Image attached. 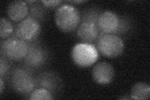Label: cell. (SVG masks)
<instances>
[{"mask_svg":"<svg viewBox=\"0 0 150 100\" xmlns=\"http://www.w3.org/2000/svg\"><path fill=\"white\" fill-rule=\"evenodd\" d=\"M92 77L94 81L98 84H108L114 79V68L106 62H100L94 66L92 70Z\"/></svg>","mask_w":150,"mask_h":100,"instance_id":"9c48e42d","label":"cell"},{"mask_svg":"<svg viewBox=\"0 0 150 100\" xmlns=\"http://www.w3.org/2000/svg\"><path fill=\"white\" fill-rule=\"evenodd\" d=\"M100 13L99 11H96L95 10V9H90L88 11L85 12L84 15H83V20L84 21H90L95 23L97 24V20L99 15H100Z\"/></svg>","mask_w":150,"mask_h":100,"instance_id":"e0dca14e","label":"cell"},{"mask_svg":"<svg viewBox=\"0 0 150 100\" xmlns=\"http://www.w3.org/2000/svg\"><path fill=\"white\" fill-rule=\"evenodd\" d=\"M36 1H26V3H30V4H32V3H36Z\"/></svg>","mask_w":150,"mask_h":100,"instance_id":"7402d4cb","label":"cell"},{"mask_svg":"<svg viewBox=\"0 0 150 100\" xmlns=\"http://www.w3.org/2000/svg\"><path fill=\"white\" fill-rule=\"evenodd\" d=\"M131 98L133 99H148L150 96V87L149 84L139 82L136 83L131 89Z\"/></svg>","mask_w":150,"mask_h":100,"instance_id":"7c38bea8","label":"cell"},{"mask_svg":"<svg viewBox=\"0 0 150 100\" xmlns=\"http://www.w3.org/2000/svg\"><path fill=\"white\" fill-rule=\"evenodd\" d=\"M77 36L83 43L91 44L98 39L100 31L96 23L84 21L78 28Z\"/></svg>","mask_w":150,"mask_h":100,"instance_id":"30bf717a","label":"cell"},{"mask_svg":"<svg viewBox=\"0 0 150 100\" xmlns=\"http://www.w3.org/2000/svg\"><path fill=\"white\" fill-rule=\"evenodd\" d=\"M62 1H41L43 5L48 8H54L62 4Z\"/></svg>","mask_w":150,"mask_h":100,"instance_id":"d6986e66","label":"cell"},{"mask_svg":"<svg viewBox=\"0 0 150 100\" xmlns=\"http://www.w3.org/2000/svg\"><path fill=\"white\" fill-rule=\"evenodd\" d=\"M70 3H75V4H81L86 2V1H81V0H79V1H69Z\"/></svg>","mask_w":150,"mask_h":100,"instance_id":"44dd1931","label":"cell"},{"mask_svg":"<svg viewBox=\"0 0 150 100\" xmlns=\"http://www.w3.org/2000/svg\"><path fill=\"white\" fill-rule=\"evenodd\" d=\"M30 16L35 18L36 20H40L43 19L45 16L44 9L39 4H33L30 8Z\"/></svg>","mask_w":150,"mask_h":100,"instance_id":"2e32d148","label":"cell"},{"mask_svg":"<svg viewBox=\"0 0 150 100\" xmlns=\"http://www.w3.org/2000/svg\"><path fill=\"white\" fill-rule=\"evenodd\" d=\"M96 48L103 56L113 58L120 56L124 51L125 45L120 37L115 34H101L96 43Z\"/></svg>","mask_w":150,"mask_h":100,"instance_id":"7a4b0ae2","label":"cell"},{"mask_svg":"<svg viewBox=\"0 0 150 100\" xmlns=\"http://www.w3.org/2000/svg\"><path fill=\"white\" fill-rule=\"evenodd\" d=\"M9 68V66L5 58H1V60H0V75H1V78L6 74Z\"/></svg>","mask_w":150,"mask_h":100,"instance_id":"ac0fdd59","label":"cell"},{"mask_svg":"<svg viewBox=\"0 0 150 100\" xmlns=\"http://www.w3.org/2000/svg\"><path fill=\"white\" fill-rule=\"evenodd\" d=\"M3 90H4V83H3L2 78H1V79H0V93L2 94Z\"/></svg>","mask_w":150,"mask_h":100,"instance_id":"ffe728a7","label":"cell"},{"mask_svg":"<svg viewBox=\"0 0 150 100\" xmlns=\"http://www.w3.org/2000/svg\"><path fill=\"white\" fill-rule=\"evenodd\" d=\"M13 32V26L8 19L2 17L0 20V36L1 39H6Z\"/></svg>","mask_w":150,"mask_h":100,"instance_id":"5bb4252c","label":"cell"},{"mask_svg":"<svg viewBox=\"0 0 150 100\" xmlns=\"http://www.w3.org/2000/svg\"><path fill=\"white\" fill-rule=\"evenodd\" d=\"M11 82L16 92L24 94L31 93L36 87V81L29 71L20 68L13 71Z\"/></svg>","mask_w":150,"mask_h":100,"instance_id":"5b68a950","label":"cell"},{"mask_svg":"<svg viewBox=\"0 0 150 100\" xmlns=\"http://www.w3.org/2000/svg\"><path fill=\"white\" fill-rule=\"evenodd\" d=\"M30 99L31 100H50L54 98L48 90L43 88L35 89L31 94Z\"/></svg>","mask_w":150,"mask_h":100,"instance_id":"9a60e30c","label":"cell"},{"mask_svg":"<svg viewBox=\"0 0 150 100\" xmlns=\"http://www.w3.org/2000/svg\"><path fill=\"white\" fill-rule=\"evenodd\" d=\"M47 58L48 54L43 46L37 43H31L29 45L24 61L30 67L37 68L45 64Z\"/></svg>","mask_w":150,"mask_h":100,"instance_id":"ba28073f","label":"cell"},{"mask_svg":"<svg viewBox=\"0 0 150 100\" xmlns=\"http://www.w3.org/2000/svg\"><path fill=\"white\" fill-rule=\"evenodd\" d=\"M74 63L81 68L90 67L99 58V53L93 45L79 43L75 45L71 51Z\"/></svg>","mask_w":150,"mask_h":100,"instance_id":"3957f363","label":"cell"},{"mask_svg":"<svg viewBox=\"0 0 150 100\" xmlns=\"http://www.w3.org/2000/svg\"><path fill=\"white\" fill-rule=\"evenodd\" d=\"M97 26L102 34H116L120 32L121 20L114 12L101 13L97 20Z\"/></svg>","mask_w":150,"mask_h":100,"instance_id":"52a82bcc","label":"cell"},{"mask_svg":"<svg viewBox=\"0 0 150 100\" xmlns=\"http://www.w3.org/2000/svg\"><path fill=\"white\" fill-rule=\"evenodd\" d=\"M28 13L29 8L26 1H14L9 3L8 6V16L15 22H20L25 20Z\"/></svg>","mask_w":150,"mask_h":100,"instance_id":"8fae6325","label":"cell"},{"mask_svg":"<svg viewBox=\"0 0 150 100\" xmlns=\"http://www.w3.org/2000/svg\"><path fill=\"white\" fill-rule=\"evenodd\" d=\"M56 25L64 33L74 31L81 22V16L78 9L69 4L60 6L54 15Z\"/></svg>","mask_w":150,"mask_h":100,"instance_id":"6da1fadb","label":"cell"},{"mask_svg":"<svg viewBox=\"0 0 150 100\" xmlns=\"http://www.w3.org/2000/svg\"><path fill=\"white\" fill-rule=\"evenodd\" d=\"M38 83L40 88H45L49 91H54L58 86V81L56 76L49 73H45L40 76Z\"/></svg>","mask_w":150,"mask_h":100,"instance_id":"4fadbf2b","label":"cell"},{"mask_svg":"<svg viewBox=\"0 0 150 100\" xmlns=\"http://www.w3.org/2000/svg\"><path fill=\"white\" fill-rule=\"evenodd\" d=\"M28 47V43L15 36L8 38L3 42L1 51L7 59L19 61L25 58Z\"/></svg>","mask_w":150,"mask_h":100,"instance_id":"277c9868","label":"cell"},{"mask_svg":"<svg viewBox=\"0 0 150 100\" xmlns=\"http://www.w3.org/2000/svg\"><path fill=\"white\" fill-rule=\"evenodd\" d=\"M40 31L41 25L39 21L28 16L18 24L15 29V36L28 43L35 40Z\"/></svg>","mask_w":150,"mask_h":100,"instance_id":"8992f818","label":"cell"}]
</instances>
